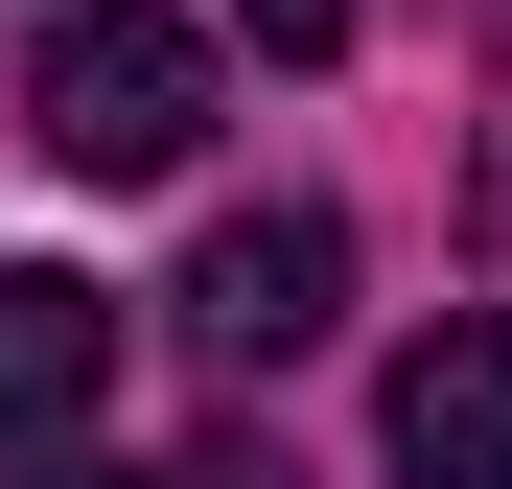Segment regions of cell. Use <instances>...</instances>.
<instances>
[{
	"label": "cell",
	"instance_id": "6da1fadb",
	"mask_svg": "<svg viewBox=\"0 0 512 489\" xmlns=\"http://www.w3.org/2000/svg\"><path fill=\"white\" fill-rule=\"evenodd\" d=\"M24 140L70 187H163V163L210 140V24H163V0H70L24 47Z\"/></svg>",
	"mask_w": 512,
	"mask_h": 489
},
{
	"label": "cell",
	"instance_id": "7a4b0ae2",
	"mask_svg": "<svg viewBox=\"0 0 512 489\" xmlns=\"http://www.w3.org/2000/svg\"><path fill=\"white\" fill-rule=\"evenodd\" d=\"M350 326V210H210V257H187V350L210 373H280Z\"/></svg>",
	"mask_w": 512,
	"mask_h": 489
},
{
	"label": "cell",
	"instance_id": "3957f363",
	"mask_svg": "<svg viewBox=\"0 0 512 489\" xmlns=\"http://www.w3.org/2000/svg\"><path fill=\"white\" fill-rule=\"evenodd\" d=\"M94 396H117V280L24 257V280H0V466H70Z\"/></svg>",
	"mask_w": 512,
	"mask_h": 489
},
{
	"label": "cell",
	"instance_id": "277c9868",
	"mask_svg": "<svg viewBox=\"0 0 512 489\" xmlns=\"http://www.w3.org/2000/svg\"><path fill=\"white\" fill-rule=\"evenodd\" d=\"M373 420H396V489H512V326H419Z\"/></svg>",
	"mask_w": 512,
	"mask_h": 489
},
{
	"label": "cell",
	"instance_id": "5b68a950",
	"mask_svg": "<svg viewBox=\"0 0 512 489\" xmlns=\"http://www.w3.org/2000/svg\"><path fill=\"white\" fill-rule=\"evenodd\" d=\"M233 24H256V47H280V70H326V47H350V24H373V0H233Z\"/></svg>",
	"mask_w": 512,
	"mask_h": 489
},
{
	"label": "cell",
	"instance_id": "8992f818",
	"mask_svg": "<svg viewBox=\"0 0 512 489\" xmlns=\"http://www.w3.org/2000/svg\"><path fill=\"white\" fill-rule=\"evenodd\" d=\"M140 489H303L280 443H187V466H140Z\"/></svg>",
	"mask_w": 512,
	"mask_h": 489
}]
</instances>
